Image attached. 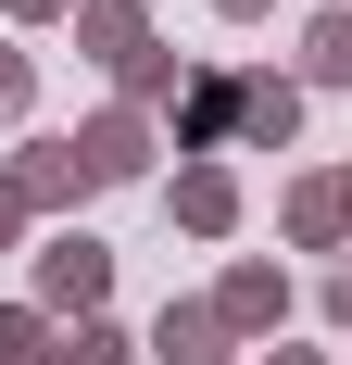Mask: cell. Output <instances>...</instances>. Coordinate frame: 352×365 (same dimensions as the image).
I'll use <instances>...</instances> for the list:
<instances>
[{
    "instance_id": "obj_1",
    "label": "cell",
    "mask_w": 352,
    "mask_h": 365,
    "mask_svg": "<svg viewBox=\"0 0 352 365\" xmlns=\"http://www.w3.org/2000/svg\"><path fill=\"white\" fill-rule=\"evenodd\" d=\"M38 315H51V328H88V315H101L113 302V252L101 240H88V227H51V240H38Z\"/></svg>"
},
{
    "instance_id": "obj_2",
    "label": "cell",
    "mask_w": 352,
    "mask_h": 365,
    "mask_svg": "<svg viewBox=\"0 0 352 365\" xmlns=\"http://www.w3.org/2000/svg\"><path fill=\"white\" fill-rule=\"evenodd\" d=\"M13 189H26V215H76V202H88V151L76 139H26V164H13Z\"/></svg>"
},
{
    "instance_id": "obj_3",
    "label": "cell",
    "mask_w": 352,
    "mask_h": 365,
    "mask_svg": "<svg viewBox=\"0 0 352 365\" xmlns=\"http://www.w3.org/2000/svg\"><path fill=\"white\" fill-rule=\"evenodd\" d=\"M227 139H239V76H189V88H176V151L214 164Z\"/></svg>"
},
{
    "instance_id": "obj_4",
    "label": "cell",
    "mask_w": 352,
    "mask_h": 365,
    "mask_svg": "<svg viewBox=\"0 0 352 365\" xmlns=\"http://www.w3.org/2000/svg\"><path fill=\"white\" fill-rule=\"evenodd\" d=\"M76 151H88V177L101 189H126V177H151V113H88V126H76Z\"/></svg>"
},
{
    "instance_id": "obj_5",
    "label": "cell",
    "mask_w": 352,
    "mask_h": 365,
    "mask_svg": "<svg viewBox=\"0 0 352 365\" xmlns=\"http://www.w3.org/2000/svg\"><path fill=\"white\" fill-rule=\"evenodd\" d=\"M76 51H88L101 76H126L151 51V13H139V0H76Z\"/></svg>"
},
{
    "instance_id": "obj_6",
    "label": "cell",
    "mask_w": 352,
    "mask_h": 365,
    "mask_svg": "<svg viewBox=\"0 0 352 365\" xmlns=\"http://www.w3.org/2000/svg\"><path fill=\"white\" fill-rule=\"evenodd\" d=\"M214 315H227V340H264V328L289 315V277H277L264 252H252V264H227V290H214Z\"/></svg>"
},
{
    "instance_id": "obj_7",
    "label": "cell",
    "mask_w": 352,
    "mask_h": 365,
    "mask_svg": "<svg viewBox=\"0 0 352 365\" xmlns=\"http://www.w3.org/2000/svg\"><path fill=\"white\" fill-rule=\"evenodd\" d=\"M302 139V76H239V151H289Z\"/></svg>"
},
{
    "instance_id": "obj_8",
    "label": "cell",
    "mask_w": 352,
    "mask_h": 365,
    "mask_svg": "<svg viewBox=\"0 0 352 365\" xmlns=\"http://www.w3.org/2000/svg\"><path fill=\"white\" fill-rule=\"evenodd\" d=\"M176 227H189V240H227V227H239V177H227V164H176Z\"/></svg>"
},
{
    "instance_id": "obj_9",
    "label": "cell",
    "mask_w": 352,
    "mask_h": 365,
    "mask_svg": "<svg viewBox=\"0 0 352 365\" xmlns=\"http://www.w3.org/2000/svg\"><path fill=\"white\" fill-rule=\"evenodd\" d=\"M151 365H227V315L214 302H164L151 315Z\"/></svg>"
},
{
    "instance_id": "obj_10",
    "label": "cell",
    "mask_w": 352,
    "mask_h": 365,
    "mask_svg": "<svg viewBox=\"0 0 352 365\" xmlns=\"http://www.w3.org/2000/svg\"><path fill=\"white\" fill-rule=\"evenodd\" d=\"M289 240H302V252H340V240H352L340 177H302V189H289Z\"/></svg>"
},
{
    "instance_id": "obj_11",
    "label": "cell",
    "mask_w": 352,
    "mask_h": 365,
    "mask_svg": "<svg viewBox=\"0 0 352 365\" xmlns=\"http://www.w3.org/2000/svg\"><path fill=\"white\" fill-rule=\"evenodd\" d=\"M302 76H315V88H352V0L302 26Z\"/></svg>"
},
{
    "instance_id": "obj_12",
    "label": "cell",
    "mask_w": 352,
    "mask_h": 365,
    "mask_svg": "<svg viewBox=\"0 0 352 365\" xmlns=\"http://www.w3.org/2000/svg\"><path fill=\"white\" fill-rule=\"evenodd\" d=\"M51 365H139V340L113 328V315H88V328H63V340H51Z\"/></svg>"
},
{
    "instance_id": "obj_13",
    "label": "cell",
    "mask_w": 352,
    "mask_h": 365,
    "mask_svg": "<svg viewBox=\"0 0 352 365\" xmlns=\"http://www.w3.org/2000/svg\"><path fill=\"white\" fill-rule=\"evenodd\" d=\"M51 315H38V302H0V365H51Z\"/></svg>"
},
{
    "instance_id": "obj_14",
    "label": "cell",
    "mask_w": 352,
    "mask_h": 365,
    "mask_svg": "<svg viewBox=\"0 0 352 365\" xmlns=\"http://www.w3.org/2000/svg\"><path fill=\"white\" fill-rule=\"evenodd\" d=\"M113 88H126V113H151V101H176V88H189V63H176V51H139Z\"/></svg>"
},
{
    "instance_id": "obj_15",
    "label": "cell",
    "mask_w": 352,
    "mask_h": 365,
    "mask_svg": "<svg viewBox=\"0 0 352 365\" xmlns=\"http://www.w3.org/2000/svg\"><path fill=\"white\" fill-rule=\"evenodd\" d=\"M38 101V63H26V51H13V38H0V126H13V113H26Z\"/></svg>"
},
{
    "instance_id": "obj_16",
    "label": "cell",
    "mask_w": 352,
    "mask_h": 365,
    "mask_svg": "<svg viewBox=\"0 0 352 365\" xmlns=\"http://www.w3.org/2000/svg\"><path fill=\"white\" fill-rule=\"evenodd\" d=\"M13 240H26V189L0 177V252H13Z\"/></svg>"
},
{
    "instance_id": "obj_17",
    "label": "cell",
    "mask_w": 352,
    "mask_h": 365,
    "mask_svg": "<svg viewBox=\"0 0 352 365\" xmlns=\"http://www.w3.org/2000/svg\"><path fill=\"white\" fill-rule=\"evenodd\" d=\"M0 13H13V26H51V13H76V0H0Z\"/></svg>"
},
{
    "instance_id": "obj_18",
    "label": "cell",
    "mask_w": 352,
    "mask_h": 365,
    "mask_svg": "<svg viewBox=\"0 0 352 365\" xmlns=\"http://www.w3.org/2000/svg\"><path fill=\"white\" fill-rule=\"evenodd\" d=\"M327 315H340V328H352V252H340V277H327Z\"/></svg>"
},
{
    "instance_id": "obj_19",
    "label": "cell",
    "mask_w": 352,
    "mask_h": 365,
    "mask_svg": "<svg viewBox=\"0 0 352 365\" xmlns=\"http://www.w3.org/2000/svg\"><path fill=\"white\" fill-rule=\"evenodd\" d=\"M252 365H327V353H302V340H277V353H252Z\"/></svg>"
},
{
    "instance_id": "obj_20",
    "label": "cell",
    "mask_w": 352,
    "mask_h": 365,
    "mask_svg": "<svg viewBox=\"0 0 352 365\" xmlns=\"http://www.w3.org/2000/svg\"><path fill=\"white\" fill-rule=\"evenodd\" d=\"M214 13H227V26H252V13H277V0H214Z\"/></svg>"
},
{
    "instance_id": "obj_21",
    "label": "cell",
    "mask_w": 352,
    "mask_h": 365,
    "mask_svg": "<svg viewBox=\"0 0 352 365\" xmlns=\"http://www.w3.org/2000/svg\"><path fill=\"white\" fill-rule=\"evenodd\" d=\"M340 202H352V177H340Z\"/></svg>"
}]
</instances>
